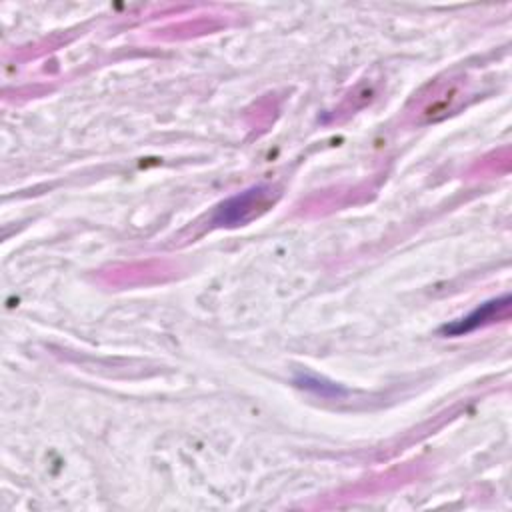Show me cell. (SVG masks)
Wrapping results in <instances>:
<instances>
[{
  "mask_svg": "<svg viewBox=\"0 0 512 512\" xmlns=\"http://www.w3.org/2000/svg\"><path fill=\"white\" fill-rule=\"evenodd\" d=\"M270 204H272V188L258 184L218 204V208L214 210L212 222L216 226H228V228L240 226L260 216L262 212H266Z\"/></svg>",
  "mask_w": 512,
  "mask_h": 512,
  "instance_id": "6da1fadb",
  "label": "cell"
},
{
  "mask_svg": "<svg viewBox=\"0 0 512 512\" xmlns=\"http://www.w3.org/2000/svg\"><path fill=\"white\" fill-rule=\"evenodd\" d=\"M508 310H510V296L504 294L502 298H494V300H488L484 304H480L476 310H472L468 316L460 318V320H454L450 324H446L442 328L444 334H450V336H462V334H468L476 328H482L486 324H492L494 320H500V318H506L508 316Z\"/></svg>",
  "mask_w": 512,
  "mask_h": 512,
  "instance_id": "7a4b0ae2",
  "label": "cell"
}]
</instances>
